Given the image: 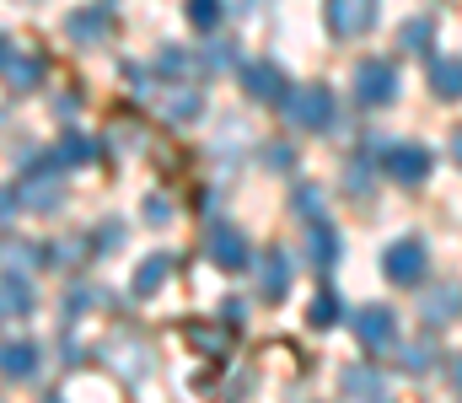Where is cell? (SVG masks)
I'll list each match as a JSON object with an SVG mask.
<instances>
[{"instance_id": "cell-1", "label": "cell", "mask_w": 462, "mask_h": 403, "mask_svg": "<svg viewBox=\"0 0 462 403\" xmlns=\"http://www.w3.org/2000/svg\"><path fill=\"white\" fill-rule=\"evenodd\" d=\"M349 87H355V103H360V108H387V103L398 97V70H393L387 60H360Z\"/></svg>"}, {"instance_id": "cell-2", "label": "cell", "mask_w": 462, "mask_h": 403, "mask_svg": "<svg viewBox=\"0 0 462 403\" xmlns=\"http://www.w3.org/2000/svg\"><path fill=\"white\" fill-rule=\"evenodd\" d=\"M285 119L296 130H328L334 124V92L328 87H301V92H285Z\"/></svg>"}, {"instance_id": "cell-3", "label": "cell", "mask_w": 462, "mask_h": 403, "mask_svg": "<svg viewBox=\"0 0 462 403\" xmlns=\"http://www.w3.org/2000/svg\"><path fill=\"white\" fill-rule=\"evenodd\" d=\"M425 269H430V259H425V243H420V237L393 243V248H387V259H382V274H387L393 285H420V279H425Z\"/></svg>"}, {"instance_id": "cell-4", "label": "cell", "mask_w": 462, "mask_h": 403, "mask_svg": "<svg viewBox=\"0 0 462 403\" xmlns=\"http://www.w3.org/2000/svg\"><path fill=\"white\" fill-rule=\"evenodd\" d=\"M242 92L253 103H285L291 81H285V70L274 60H253V65H242Z\"/></svg>"}, {"instance_id": "cell-5", "label": "cell", "mask_w": 462, "mask_h": 403, "mask_svg": "<svg viewBox=\"0 0 462 403\" xmlns=\"http://www.w3.org/2000/svg\"><path fill=\"white\" fill-rule=\"evenodd\" d=\"M387 172H393L403 188H420V183L430 178V151H425L420 140H398V145L387 151Z\"/></svg>"}, {"instance_id": "cell-6", "label": "cell", "mask_w": 462, "mask_h": 403, "mask_svg": "<svg viewBox=\"0 0 462 403\" xmlns=\"http://www.w3.org/2000/svg\"><path fill=\"white\" fill-rule=\"evenodd\" d=\"M349 328H355V339H360L365 350H382V344L398 339V312H393V307H360V312L349 317Z\"/></svg>"}, {"instance_id": "cell-7", "label": "cell", "mask_w": 462, "mask_h": 403, "mask_svg": "<svg viewBox=\"0 0 462 403\" xmlns=\"http://www.w3.org/2000/svg\"><path fill=\"white\" fill-rule=\"evenodd\" d=\"M323 11H328V32L339 38H360L376 27V0H328Z\"/></svg>"}, {"instance_id": "cell-8", "label": "cell", "mask_w": 462, "mask_h": 403, "mask_svg": "<svg viewBox=\"0 0 462 403\" xmlns=\"http://www.w3.org/2000/svg\"><path fill=\"white\" fill-rule=\"evenodd\" d=\"M60 199H65V183H60V178L32 172V178H22V183H16V205H22V210L49 215V210H60Z\"/></svg>"}, {"instance_id": "cell-9", "label": "cell", "mask_w": 462, "mask_h": 403, "mask_svg": "<svg viewBox=\"0 0 462 403\" xmlns=\"http://www.w3.org/2000/svg\"><path fill=\"white\" fill-rule=\"evenodd\" d=\"M258 290H263V301H285L291 296V253L285 248H269L258 259Z\"/></svg>"}, {"instance_id": "cell-10", "label": "cell", "mask_w": 462, "mask_h": 403, "mask_svg": "<svg viewBox=\"0 0 462 403\" xmlns=\"http://www.w3.org/2000/svg\"><path fill=\"white\" fill-rule=\"evenodd\" d=\"M65 32H70L76 43H103V38L114 32V11H108V5H81V11H70Z\"/></svg>"}, {"instance_id": "cell-11", "label": "cell", "mask_w": 462, "mask_h": 403, "mask_svg": "<svg viewBox=\"0 0 462 403\" xmlns=\"http://www.w3.org/2000/svg\"><path fill=\"white\" fill-rule=\"evenodd\" d=\"M420 317H425V328H441V323L462 317V285H436V290H425Z\"/></svg>"}, {"instance_id": "cell-12", "label": "cell", "mask_w": 462, "mask_h": 403, "mask_svg": "<svg viewBox=\"0 0 462 403\" xmlns=\"http://www.w3.org/2000/svg\"><path fill=\"white\" fill-rule=\"evenodd\" d=\"M210 259L221 269H247V237L236 232V226H210Z\"/></svg>"}, {"instance_id": "cell-13", "label": "cell", "mask_w": 462, "mask_h": 403, "mask_svg": "<svg viewBox=\"0 0 462 403\" xmlns=\"http://www.w3.org/2000/svg\"><path fill=\"white\" fill-rule=\"evenodd\" d=\"M32 371H38V344H27V339H5V344H0V377L27 382Z\"/></svg>"}, {"instance_id": "cell-14", "label": "cell", "mask_w": 462, "mask_h": 403, "mask_svg": "<svg viewBox=\"0 0 462 403\" xmlns=\"http://www.w3.org/2000/svg\"><path fill=\"white\" fill-rule=\"evenodd\" d=\"M0 70H5V81H11L16 92H32V87L43 81V60H38V54H11V49H5Z\"/></svg>"}, {"instance_id": "cell-15", "label": "cell", "mask_w": 462, "mask_h": 403, "mask_svg": "<svg viewBox=\"0 0 462 403\" xmlns=\"http://www.w3.org/2000/svg\"><path fill=\"white\" fill-rule=\"evenodd\" d=\"M307 253H312L318 269H334V259H339V237L323 215H312V226H307Z\"/></svg>"}, {"instance_id": "cell-16", "label": "cell", "mask_w": 462, "mask_h": 403, "mask_svg": "<svg viewBox=\"0 0 462 403\" xmlns=\"http://www.w3.org/2000/svg\"><path fill=\"white\" fill-rule=\"evenodd\" d=\"M339 388H345V398H382L387 393V382H382L376 366H349L345 377H339Z\"/></svg>"}, {"instance_id": "cell-17", "label": "cell", "mask_w": 462, "mask_h": 403, "mask_svg": "<svg viewBox=\"0 0 462 403\" xmlns=\"http://www.w3.org/2000/svg\"><path fill=\"white\" fill-rule=\"evenodd\" d=\"M27 312H32V285L5 274L0 279V317H27Z\"/></svg>"}, {"instance_id": "cell-18", "label": "cell", "mask_w": 462, "mask_h": 403, "mask_svg": "<svg viewBox=\"0 0 462 403\" xmlns=\"http://www.w3.org/2000/svg\"><path fill=\"white\" fill-rule=\"evenodd\" d=\"M430 87H436V97H462V54H447V60H436L430 65Z\"/></svg>"}, {"instance_id": "cell-19", "label": "cell", "mask_w": 462, "mask_h": 403, "mask_svg": "<svg viewBox=\"0 0 462 403\" xmlns=\"http://www.w3.org/2000/svg\"><path fill=\"white\" fill-rule=\"evenodd\" d=\"M97 156V145L87 140V134H65L60 145H54V167H87Z\"/></svg>"}, {"instance_id": "cell-20", "label": "cell", "mask_w": 462, "mask_h": 403, "mask_svg": "<svg viewBox=\"0 0 462 403\" xmlns=\"http://www.w3.org/2000/svg\"><path fill=\"white\" fill-rule=\"evenodd\" d=\"M430 38H436V22H430V16H414V22H403V27H398V49L425 54V49H430Z\"/></svg>"}, {"instance_id": "cell-21", "label": "cell", "mask_w": 462, "mask_h": 403, "mask_svg": "<svg viewBox=\"0 0 462 403\" xmlns=\"http://www.w3.org/2000/svg\"><path fill=\"white\" fill-rule=\"evenodd\" d=\"M167 269H172V259H145V264L134 269V296H156L162 290V279H167Z\"/></svg>"}, {"instance_id": "cell-22", "label": "cell", "mask_w": 462, "mask_h": 403, "mask_svg": "<svg viewBox=\"0 0 462 403\" xmlns=\"http://www.w3.org/2000/svg\"><path fill=\"white\" fill-rule=\"evenodd\" d=\"M199 114H205V97H199V92H189V87L172 92V103H167V119H172V124H189V119H199Z\"/></svg>"}, {"instance_id": "cell-23", "label": "cell", "mask_w": 462, "mask_h": 403, "mask_svg": "<svg viewBox=\"0 0 462 403\" xmlns=\"http://www.w3.org/2000/svg\"><path fill=\"white\" fill-rule=\"evenodd\" d=\"M307 323H312V328H334V323H339V296H334V290H318L312 307H307Z\"/></svg>"}, {"instance_id": "cell-24", "label": "cell", "mask_w": 462, "mask_h": 403, "mask_svg": "<svg viewBox=\"0 0 462 403\" xmlns=\"http://www.w3.org/2000/svg\"><path fill=\"white\" fill-rule=\"evenodd\" d=\"M189 22H194L199 32L221 27V0H189Z\"/></svg>"}, {"instance_id": "cell-25", "label": "cell", "mask_w": 462, "mask_h": 403, "mask_svg": "<svg viewBox=\"0 0 462 403\" xmlns=\"http://www.w3.org/2000/svg\"><path fill=\"white\" fill-rule=\"evenodd\" d=\"M430 355H436L430 344H403V355H398V361H403V371H414V377H425V371L436 366Z\"/></svg>"}, {"instance_id": "cell-26", "label": "cell", "mask_w": 462, "mask_h": 403, "mask_svg": "<svg viewBox=\"0 0 462 403\" xmlns=\"http://www.w3.org/2000/svg\"><path fill=\"white\" fill-rule=\"evenodd\" d=\"M345 188L349 194H371V161H360V156L349 161L345 167Z\"/></svg>"}, {"instance_id": "cell-27", "label": "cell", "mask_w": 462, "mask_h": 403, "mask_svg": "<svg viewBox=\"0 0 462 403\" xmlns=\"http://www.w3.org/2000/svg\"><path fill=\"white\" fill-rule=\"evenodd\" d=\"M156 65H162L167 76H183V70L194 65V54H183V49H162V60H156Z\"/></svg>"}, {"instance_id": "cell-28", "label": "cell", "mask_w": 462, "mask_h": 403, "mask_svg": "<svg viewBox=\"0 0 462 403\" xmlns=\"http://www.w3.org/2000/svg\"><path fill=\"white\" fill-rule=\"evenodd\" d=\"M231 65H236V49H226V43L210 49V70H231Z\"/></svg>"}, {"instance_id": "cell-29", "label": "cell", "mask_w": 462, "mask_h": 403, "mask_svg": "<svg viewBox=\"0 0 462 403\" xmlns=\"http://www.w3.org/2000/svg\"><path fill=\"white\" fill-rule=\"evenodd\" d=\"M291 161H296V156H291L285 145H269V167H291Z\"/></svg>"}, {"instance_id": "cell-30", "label": "cell", "mask_w": 462, "mask_h": 403, "mask_svg": "<svg viewBox=\"0 0 462 403\" xmlns=\"http://www.w3.org/2000/svg\"><path fill=\"white\" fill-rule=\"evenodd\" d=\"M447 382L462 393V355H452V366H447Z\"/></svg>"}, {"instance_id": "cell-31", "label": "cell", "mask_w": 462, "mask_h": 403, "mask_svg": "<svg viewBox=\"0 0 462 403\" xmlns=\"http://www.w3.org/2000/svg\"><path fill=\"white\" fill-rule=\"evenodd\" d=\"M11 210H16V188H11V194H5V188H0V221H5V215H11Z\"/></svg>"}, {"instance_id": "cell-32", "label": "cell", "mask_w": 462, "mask_h": 403, "mask_svg": "<svg viewBox=\"0 0 462 403\" xmlns=\"http://www.w3.org/2000/svg\"><path fill=\"white\" fill-rule=\"evenodd\" d=\"M452 161H457V167H462V130L452 134Z\"/></svg>"}, {"instance_id": "cell-33", "label": "cell", "mask_w": 462, "mask_h": 403, "mask_svg": "<svg viewBox=\"0 0 462 403\" xmlns=\"http://www.w3.org/2000/svg\"><path fill=\"white\" fill-rule=\"evenodd\" d=\"M0 60H5V38H0Z\"/></svg>"}]
</instances>
